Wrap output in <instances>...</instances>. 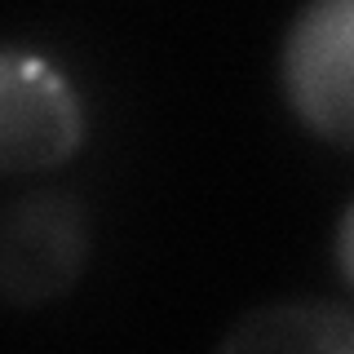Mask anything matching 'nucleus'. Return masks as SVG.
I'll use <instances>...</instances> for the list:
<instances>
[{
  "label": "nucleus",
  "mask_w": 354,
  "mask_h": 354,
  "mask_svg": "<svg viewBox=\"0 0 354 354\" xmlns=\"http://www.w3.org/2000/svg\"><path fill=\"white\" fill-rule=\"evenodd\" d=\"M283 88L306 129L354 147V0H306L283 40Z\"/></svg>",
  "instance_id": "obj_1"
},
{
  "label": "nucleus",
  "mask_w": 354,
  "mask_h": 354,
  "mask_svg": "<svg viewBox=\"0 0 354 354\" xmlns=\"http://www.w3.org/2000/svg\"><path fill=\"white\" fill-rule=\"evenodd\" d=\"M84 111L44 58L0 49V173L58 169L80 151Z\"/></svg>",
  "instance_id": "obj_2"
},
{
  "label": "nucleus",
  "mask_w": 354,
  "mask_h": 354,
  "mask_svg": "<svg viewBox=\"0 0 354 354\" xmlns=\"http://www.w3.org/2000/svg\"><path fill=\"white\" fill-rule=\"evenodd\" d=\"M88 252L84 208L66 195L40 191L0 208V297L44 301L75 283Z\"/></svg>",
  "instance_id": "obj_3"
},
{
  "label": "nucleus",
  "mask_w": 354,
  "mask_h": 354,
  "mask_svg": "<svg viewBox=\"0 0 354 354\" xmlns=\"http://www.w3.org/2000/svg\"><path fill=\"white\" fill-rule=\"evenodd\" d=\"M221 350H354V315L328 301H288L243 315Z\"/></svg>",
  "instance_id": "obj_4"
},
{
  "label": "nucleus",
  "mask_w": 354,
  "mask_h": 354,
  "mask_svg": "<svg viewBox=\"0 0 354 354\" xmlns=\"http://www.w3.org/2000/svg\"><path fill=\"white\" fill-rule=\"evenodd\" d=\"M337 266H341V274H346V283L354 288V204L346 208V217H341V226H337Z\"/></svg>",
  "instance_id": "obj_5"
}]
</instances>
